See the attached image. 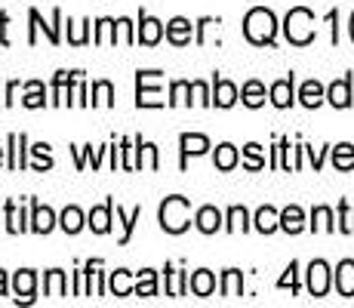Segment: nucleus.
Segmentation results:
<instances>
[{"instance_id":"nucleus-1","label":"nucleus","mask_w":354,"mask_h":308,"mask_svg":"<svg viewBox=\"0 0 354 308\" xmlns=\"http://www.w3.org/2000/svg\"><path fill=\"white\" fill-rule=\"evenodd\" d=\"M277 16L268 6H253V10L243 16V37L256 46H271L277 37Z\"/></svg>"},{"instance_id":"nucleus-2","label":"nucleus","mask_w":354,"mask_h":308,"mask_svg":"<svg viewBox=\"0 0 354 308\" xmlns=\"http://www.w3.org/2000/svg\"><path fill=\"white\" fill-rule=\"evenodd\" d=\"M158 219L167 235H182V231L192 225V201L182 194H169L167 201H160Z\"/></svg>"},{"instance_id":"nucleus-3","label":"nucleus","mask_w":354,"mask_h":308,"mask_svg":"<svg viewBox=\"0 0 354 308\" xmlns=\"http://www.w3.org/2000/svg\"><path fill=\"white\" fill-rule=\"evenodd\" d=\"M283 34H287V40L292 46H308L317 34L315 12H311L308 6H292L287 12V19H283Z\"/></svg>"},{"instance_id":"nucleus-4","label":"nucleus","mask_w":354,"mask_h":308,"mask_svg":"<svg viewBox=\"0 0 354 308\" xmlns=\"http://www.w3.org/2000/svg\"><path fill=\"white\" fill-rule=\"evenodd\" d=\"M160 78L163 71H136V105L139 108H163L160 99Z\"/></svg>"},{"instance_id":"nucleus-5","label":"nucleus","mask_w":354,"mask_h":308,"mask_svg":"<svg viewBox=\"0 0 354 308\" xmlns=\"http://www.w3.org/2000/svg\"><path fill=\"white\" fill-rule=\"evenodd\" d=\"M305 278H308V293L315 299H324L326 293H330V287H333V269L324 262V259H315V262L308 265V271H305Z\"/></svg>"},{"instance_id":"nucleus-6","label":"nucleus","mask_w":354,"mask_h":308,"mask_svg":"<svg viewBox=\"0 0 354 308\" xmlns=\"http://www.w3.org/2000/svg\"><path fill=\"white\" fill-rule=\"evenodd\" d=\"M28 19H31V34H28V44H37V28H44V34L50 37V44L56 46L59 40H62V34H59V25H62V10H53V25H44V19H40L37 10H28Z\"/></svg>"},{"instance_id":"nucleus-7","label":"nucleus","mask_w":354,"mask_h":308,"mask_svg":"<svg viewBox=\"0 0 354 308\" xmlns=\"http://www.w3.org/2000/svg\"><path fill=\"white\" fill-rule=\"evenodd\" d=\"M163 37V22L154 16H148L145 10L139 12V31H136V44H145V46H158Z\"/></svg>"},{"instance_id":"nucleus-8","label":"nucleus","mask_w":354,"mask_h":308,"mask_svg":"<svg viewBox=\"0 0 354 308\" xmlns=\"http://www.w3.org/2000/svg\"><path fill=\"white\" fill-rule=\"evenodd\" d=\"M268 99H271V105L274 108H290L292 102H296V78L287 74V78L274 80L271 90H268Z\"/></svg>"},{"instance_id":"nucleus-9","label":"nucleus","mask_w":354,"mask_h":308,"mask_svg":"<svg viewBox=\"0 0 354 308\" xmlns=\"http://www.w3.org/2000/svg\"><path fill=\"white\" fill-rule=\"evenodd\" d=\"M179 148H182V170L188 167V157H197V154H207L209 148V139L203 133H182L179 136Z\"/></svg>"},{"instance_id":"nucleus-10","label":"nucleus","mask_w":354,"mask_h":308,"mask_svg":"<svg viewBox=\"0 0 354 308\" xmlns=\"http://www.w3.org/2000/svg\"><path fill=\"white\" fill-rule=\"evenodd\" d=\"M333 287H336L339 296L354 299V259H342L333 271Z\"/></svg>"},{"instance_id":"nucleus-11","label":"nucleus","mask_w":354,"mask_h":308,"mask_svg":"<svg viewBox=\"0 0 354 308\" xmlns=\"http://www.w3.org/2000/svg\"><path fill=\"white\" fill-rule=\"evenodd\" d=\"M326 102H330L333 108H351V102H354V93H351V74H345V78L333 80V84L326 87Z\"/></svg>"},{"instance_id":"nucleus-12","label":"nucleus","mask_w":354,"mask_h":308,"mask_svg":"<svg viewBox=\"0 0 354 308\" xmlns=\"http://www.w3.org/2000/svg\"><path fill=\"white\" fill-rule=\"evenodd\" d=\"M56 225H59V219L46 203L31 201V231H37V235H50Z\"/></svg>"},{"instance_id":"nucleus-13","label":"nucleus","mask_w":354,"mask_h":308,"mask_svg":"<svg viewBox=\"0 0 354 308\" xmlns=\"http://www.w3.org/2000/svg\"><path fill=\"white\" fill-rule=\"evenodd\" d=\"M194 28H197V25H192L185 16H176V19H169V22H167V40L173 46H188V44H192Z\"/></svg>"},{"instance_id":"nucleus-14","label":"nucleus","mask_w":354,"mask_h":308,"mask_svg":"<svg viewBox=\"0 0 354 308\" xmlns=\"http://www.w3.org/2000/svg\"><path fill=\"white\" fill-rule=\"evenodd\" d=\"M111 216H114V201L108 197L102 207H93L90 216H86V225H90L96 235H108L111 231Z\"/></svg>"},{"instance_id":"nucleus-15","label":"nucleus","mask_w":354,"mask_h":308,"mask_svg":"<svg viewBox=\"0 0 354 308\" xmlns=\"http://www.w3.org/2000/svg\"><path fill=\"white\" fill-rule=\"evenodd\" d=\"M237 99H241V90H237L231 80L213 78V105H216V108H231Z\"/></svg>"},{"instance_id":"nucleus-16","label":"nucleus","mask_w":354,"mask_h":308,"mask_svg":"<svg viewBox=\"0 0 354 308\" xmlns=\"http://www.w3.org/2000/svg\"><path fill=\"white\" fill-rule=\"evenodd\" d=\"M253 228L259 231V235H274L277 228H281V210H274V207H259L256 210V216H253Z\"/></svg>"},{"instance_id":"nucleus-17","label":"nucleus","mask_w":354,"mask_h":308,"mask_svg":"<svg viewBox=\"0 0 354 308\" xmlns=\"http://www.w3.org/2000/svg\"><path fill=\"white\" fill-rule=\"evenodd\" d=\"M34 287H37V275L31 269L16 271L12 278V290H16V302H34Z\"/></svg>"},{"instance_id":"nucleus-18","label":"nucleus","mask_w":354,"mask_h":308,"mask_svg":"<svg viewBox=\"0 0 354 308\" xmlns=\"http://www.w3.org/2000/svg\"><path fill=\"white\" fill-rule=\"evenodd\" d=\"M6 145H10V161H6V167L16 170V173L28 167V161H25V145H28V136H25V133H10Z\"/></svg>"},{"instance_id":"nucleus-19","label":"nucleus","mask_w":354,"mask_h":308,"mask_svg":"<svg viewBox=\"0 0 354 308\" xmlns=\"http://www.w3.org/2000/svg\"><path fill=\"white\" fill-rule=\"evenodd\" d=\"M188 290H192L194 296H201V299L213 296L216 293V275L209 269H197L194 275L188 278Z\"/></svg>"},{"instance_id":"nucleus-20","label":"nucleus","mask_w":354,"mask_h":308,"mask_svg":"<svg viewBox=\"0 0 354 308\" xmlns=\"http://www.w3.org/2000/svg\"><path fill=\"white\" fill-rule=\"evenodd\" d=\"M308 228V222H305V210L296 207V203H290V207L281 210V231H287V235H299V231Z\"/></svg>"},{"instance_id":"nucleus-21","label":"nucleus","mask_w":354,"mask_h":308,"mask_svg":"<svg viewBox=\"0 0 354 308\" xmlns=\"http://www.w3.org/2000/svg\"><path fill=\"white\" fill-rule=\"evenodd\" d=\"M299 102H302L305 108H321L326 102V87L321 80H305V84L299 87Z\"/></svg>"},{"instance_id":"nucleus-22","label":"nucleus","mask_w":354,"mask_h":308,"mask_svg":"<svg viewBox=\"0 0 354 308\" xmlns=\"http://www.w3.org/2000/svg\"><path fill=\"white\" fill-rule=\"evenodd\" d=\"M194 225L201 235H216V231L222 228V213L216 207H201L194 213Z\"/></svg>"},{"instance_id":"nucleus-23","label":"nucleus","mask_w":354,"mask_h":308,"mask_svg":"<svg viewBox=\"0 0 354 308\" xmlns=\"http://www.w3.org/2000/svg\"><path fill=\"white\" fill-rule=\"evenodd\" d=\"M213 163H216V170H222V173H228V170H234L237 163H241V152H237V148L231 145V142H222V145H216Z\"/></svg>"},{"instance_id":"nucleus-24","label":"nucleus","mask_w":354,"mask_h":308,"mask_svg":"<svg viewBox=\"0 0 354 308\" xmlns=\"http://www.w3.org/2000/svg\"><path fill=\"white\" fill-rule=\"evenodd\" d=\"M84 225H86V216L80 207H65L62 216H59V228H62L65 235H77Z\"/></svg>"},{"instance_id":"nucleus-25","label":"nucleus","mask_w":354,"mask_h":308,"mask_svg":"<svg viewBox=\"0 0 354 308\" xmlns=\"http://www.w3.org/2000/svg\"><path fill=\"white\" fill-rule=\"evenodd\" d=\"M133 271H127V269H118V271H111V278H108V290L114 293V296H133L136 293V287H133Z\"/></svg>"},{"instance_id":"nucleus-26","label":"nucleus","mask_w":354,"mask_h":308,"mask_svg":"<svg viewBox=\"0 0 354 308\" xmlns=\"http://www.w3.org/2000/svg\"><path fill=\"white\" fill-rule=\"evenodd\" d=\"M241 102L247 108H262L265 105V84L262 80H247L241 87Z\"/></svg>"},{"instance_id":"nucleus-27","label":"nucleus","mask_w":354,"mask_h":308,"mask_svg":"<svg viewBox=\"0 0 354 308\" xmlns=\"http://www.w3.org/2000/svg\"><path fill=\"white\" fill-rule=\"evenodd\" d=\"M44 293L46 296H68V278L62 269H53L44 275Z\"/></svg>"},{"instance_id":"nucleus-28","label":"nucleus","mask_w":354,"mask_h":308,"mask_svg":"<svg viewBox=\"0 0 354 308\" xmlns=\"http://www.w3.org/2000/svg\"><path fill=\"white\" fill-rule=\"evenodd\" d=\"M308 228L311 231H339L336 228V216H333V210L330 207H315L311 210V222H308Z\"/></svg>"},{"instance_id":"nucleus-29","label":"nucleus","mask_w":354,"mask_h":308,"mask_svg":"<svg viewBox=\"0 0 354 308\" xmlns=\"http://www.w3.org/2000/svg\"><path fill=\"white\" fill-rule=\"evenodd\" d=\"M333 167H336L339 173L354 170V145L351 142H339V145H333Z\"/></svg>"},{"instance_id":"nucleus-30","label":"nucleus","mask_w":354,"mask_h":308,"mask_svg":"<svg viewBox=\"0 0 354 308\" xmlns=\"http://www.w3.org/2000/svg\"><path fill=\"white\" fill-rule=\"evenodd\" d=\"M222 296H228V299L243 296V271H237V269L222 271Z\"/></svg>"},{"instance_id":"nucleus-31","label":"nucleus","mask_w":354,"mask_h":308,"mask_svg":"<svg viewBox=\"0 0 354 308\" xmlns=\"http://www.w3.org/2000/svg\"><path fill=\"white\" fill-rule=\"evenodd\" d=\"M167 296H185L188 293V271H176L173 265H167Z\"/></svg>"},{"instance_id":"nucleus-32","label":"nucleus","mask_w":354,"mask_h":308,"mask_svg":"<svg viewBox=\"0 0 354 308\" xmlns=\"http://www.w3.org/2000/svg\"><path fill=\"white\" fill-rule=\"evenodd\" d=\"M225 231H231V235H237V231H250V213L247 207H231L225 213Z\"/></svg>"},{"instance_id":"nucleus-33","label":"nucleus","mask_w":354,"mask_h":308,"mask_svg":"<svg viewBox=\"0 0 354 308\" xmlns=\"http://www.w3.org/2000/svg\"><path fill=\"white\" fill-rule=\"evenodd\" d=\"M192 93H194L192 80H173V84H169L167 105H192Z\"/></svg>"},{"instance_id":"nucleus-34","label":"nucleus","mask_w":354,"mask_h":308,"mask_svg":"<svg viewBox=\"0 0 354 308\" xmlns=\"http://www.w3.org/2000/svg\"><path fill=\"white\" fill-rule=\"evenodd\" d=\"M136 296H158V271L142 269L136 275Z\"/></svg>"},{"instance_id":"nucleus-35","label":"nucleus","mask_w":354,"mask_h":308,"mask_svg":"<svg viewBox=\"0 0 354 308\" xmlns=\"http://www.w3.org/2000/svg\"><path fill=\"white\" fill-rule=\"evenodd\" d=\"M77 74L80 71H56V78H53V105H62L68 87L74 84V78H77Z\"/></svg>"},{"instance_id":"nucleus-36","label":"nucleus","mask_w":354,"mask_h":308,"mask_svg":"<svg viewBox=\"0 0 354 308\" xmlns=\"http://www.w3.org/2000/svg\"><path fill=\"white\" fill-rule=\"evenodd\" d=\"M3 213H6V231H10V235H22V231H28V225H25V213L22 210H16V201H6Z\"/></svg>"},{"instance_id":"nucleus-37","label":"nucleus","mask_w":354,"mask_h":308,"mask_svg":"<svg viewBox=\"0 0 354 308\" xmlns=\"http://www.w3.org/2000/svg\"><path fill=\"white\" fill-rule=\"evenodd\" d=\"M25 108H44L46 105V90L40 80H28L25 84V99H22Z\"/></svg>"},{"instance_id":"nucleus-38","label":"nucleus","mask_w":354,"mask_h":308,"mask_svg":"<svg viewBox=\"0 0 354 308\" xmlns=\"http://www.w3.org/2000/svg\"><path fill=\"white\" fill-rule=\"evenodd\" d=\"M90 105H102V108H111L114 105V87H111V80H96V84H93Z\"/></svg>"},{"instance_id":"nucleus-39","label":"nucleus","mask_w":354,"mask_h":308,"mask_svg":"<svg viewBox=\"0 0 354 308\" xmlns=\"http://www.w3.org/2000/svg\"><path fill=\"white\" fill-rule=\"evenodd\" d=\"M74 152V161H77V170H84L86 163H93V167H99V161H102V154L108 152V148H93V145H84V152H80L77 145L71 148Z\"/></svg>"},{"instance_id":"nucleus-40","label":"nucleus","mask_w":354,"mask_h":308,"mask_svg":"<svg viewBox=\"0 0 354 308\" xmlns=\"http://www.w3.org/2000/svg\"><path fill=\"white\" fill-rule=\"evenodd\" d=\"M142 219V207H133V213H124V210L118 207V222L120 228H124V235H120V244H129V237H133V228L136 222Z\"/></svg>"},{"instance_id":"nucleus-41","label":"nucleus","mask_w":354,"mask_h":308,"mask_svg":"<svg viewBox=\"0 0 354 308\" xmlns=\"http://www.w3.org/2000/svg\"><path fill=\"white\" fill-rule=\"evenodd\" d=\"M243 167L253 170V173L265 167V154H262V145H259V142H250V145H243Z\"/></svg>"},{"instance_id":"nucleus-42","label":"nucleus","mask_w":354,"mask_h":308,"mask_svg":"<svg viewBox=\"0 0 354 308\" xmlns=\"http://www.w3.org/2000/svg\"><path fill=\"white\" fill-rule=\"evenodd\" d=\"M31 154H34V170H37V173L53 170V154H50V145H46V142H37V145L31 148Z\"/></svg>"},{"instance_id":"nucleus-43","label":"nucleus","mask_w":354,"mask_h":308,"mask_svg":"<svg viewBox=\"0 0 354 308\" xmlns=\"http://www.w3.org/2000/svg\"><path fill=\"white\" fill-rule=\"evenodd\" d=\"M336 228L342 235H354V210L348 207V201H339V219H336Z\"/></svg>"},{"instance_id":"nucleus-44","label":"nucleus","mask_w":354,"mask_h":308,"mask_svg":"<svg viewBox=\"0 0 354 308\" xmlns=\"http://www.w3.org/2000/svg\"><path fill=\"white\" fill-rule=\"evenodd\" d=\"M277 290H290V293H299V262H290L287 271L277 280Z\"/></svg>"},{"instance_id":"nucleus-45","label":"nucleus","mask_w":354,"mask_h":308,"mask_svg":"<svg viewBox=\"0 0 354 308\" xmlns=\"http://www.w3.org/2000/svg\"><path fill=\"white\" fill-rule=\"evenodd\" d=\"M90 25H93V22H80V25H74L71 19H68V40H71L74 46H84L86 40H90V34H86V31H90Z\"/></svg>"},{"instance_id":"nucleus-46","label":"nucleus","mask_w":354,"mask_h":308,"mask_svg":"<svg viewBox=\"0 0 354 308\" xmlns=\"http://www.w3.org/2000/svg\"><path fill=\"white\" fill-rule=\"evenodd\" d=\"M136 142L133 139H124L120 142V167L124 170H136Z\"/></svg>"},{"instance_id":"nucleus-47","label":"nucleus","mask_w":354,"mask_h":308,"mask_svg":"<svg viewBox=\"0 0 354 308\" xmlns=\"http://www.w3.org/2000/svg\"><path fill=\"white\" fill-rule=\"evenodd\" d=\"M192 87H194V96H197V102H201V105H213V93L207 90V84H203V80H192Z\"/></svg>"},{"instance_id":"nucleus-48","label":"nucleus","mask_w":354,"mask_h":308,"mask_svg":"<svg viewBox=\"0 0 354 308\" xmlns=\"http://www.w3.org/2000/svg\"><path fill=\"white\" fill-rule=\"evenodd\" d=\"M305 152H308V161H311V167H315V170H321V167H324V157H326V148H321V152H317V148L305 145Z\"/></svg>"},{"instance_id":"nucleus-49","label":"nucleus","mask_w":354,"mask_h":308,"mask_svg":"<svg viewBox=\"0 0 354 308\" xmlns=\"http://www.w3.org/2000/svg\"><path fill=\"white\" fill-rule=\"evenodd\" d=\"M145 161H148V170H158L160 161H158V145H151V142H145Z\"/></svg>"},{"instance_id":"nucleus-50","label":"nucleus","mask_w":354,"mask_h":308,"mask_svg":"<svg viewBox=\"0 0 354 308\" xmlns=\"http://www.w3.org/2000/svg\"><path fill=\"white\" fill-rule=\"evenodd\" d=\"M326 22H330V28H333V44H339V12L336 10H330V12H326Z\"/></svg>"},{"instance_id":"nucleus-51","label":"nucleus","mask_w":354,"mask_h":308,"mask_svg":"<svg viewBox=\"0 0 354 308\" xmlns=\"http://www.w3.org/2000/svg\"><path fill=\"white\" fill-rule=\"evenodd\" d=\"M16 93H19V80H10V87H6V99H3V105H12V102H16Z\"/></svg>"},{"instance_id":"nucleus-52","label":"nucleus","mask_w":354,"mask_h":308,"mask_svg":"<svg viewBox=\"0 0 354 308\" xmlns=\"http://www.w3.org/2000/svg\"><path fill=\"white\" fill-rule=\"evenodd\" d=\"M6 25H10V16L6 12H0V44H10V37H6Z\"/></svg>"},{"instance_id":"nucleus-53","label":"nucleus","mask_w":354,"mask_h":308,"mask_svg":"<svg viewBox=\"0 0 354 308\" xmlns=\"http://www.w3.org/2000/svg\"><path fill=\"white\" fill-rule=\"evenodd\" d=\"M0 296H6V271L0 269Z\"/></svg>"},{"instance_id":"nucleus-54","label":"nucleus","mask_w":354,"mask_h":308,"mask_svg":"<svg viewBox=\"0 0 354 308\" xmlns=\"http://www.w3.org/2000/svg\"><path fill=\"white\" fill-rule=\"evenodd\" d=\"M348 34H351V40H354V12H351V19H348Z\"/></svg>"},{"instance_id":"nucleus-55","label":"nucleus","mask_w":354,"mask_h":308,"mask_svg":"<svg viewBox=\"0 0 354 308\" xmlns=\"http://www.w3.org/2000/svg\"><path fill=\"white\" fill-rule=\"evenodd\" d=\"M0 167H3V148H0Z\"/></svg>"}]
</instances>
